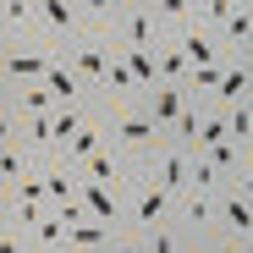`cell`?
<instances>
[{"label": "cell", "mask_w": 253, "mask_h": 253, "mask_svg": "<svg viewBox=\"0 0 253 253\" xmlns=\"http://www.w3.org/2000/svg\"><path fill=\"white\" fill-rule=\"evenodd\" d=\"M66 61H72V72H77L83 83H94V88H105L110 55H105V50L94 44V39H83V33H77V39H72V55H66Z\"/></svg>", "instance_id": "1"}, {"label": "cell", "mask_w": 253, "mask_h": 253, "mask_svg": "<svg viewBox=\"0 0 253 253\" xmlns=\"http://www.w3.org/2000/svg\"><path fill=\"white\" fill-rule=\"evenodd\" d=\"M182 110H187V94L182 88H165V83H160V88H149V121L154 126H171V121H182Z\"/></svg>", "instance_id": "2"}, {"label": "cell", "mask_w": 253, "mask_h": 253, "mask_svg": "<svg viewBox=\"0 0 253 253\" xmlns=\"http://www.w3.org/2000/svg\"><path fill=\"white\" fill-rule=\"evenodd\" d=\"M116 138L121 143H132V149H143V154H154V121L138 110V116H116Z\"/></svg>", "instance_id": "3"}, {"label": "cell", "mask_w": 253, "mask_h": 253, "mask_svg": "<svg viewBox=\"0 0 253 253\" xmlns=\"http://www.w3.org/2000/svg\"><path fill=\"white\" fill-rule=\"evenodd\" d=\"M44 88H50L61 105H77V94H83V77L72 72V61H55V66H50V77H44Z\"/></svg>", "instance_id": "4"}, {"label": "cell", "mask_w": 253, "mask_h": 253, "mask_svg": "<svg viewBox=\"0 0 253 253\" xmlns=\"http://www.w3.org/2000/svg\"><path fill=\"white\" fill-rule=\"evenodd\" d=\"M50 66H55V55H44V50H33V55H6V77H39V83H44L50 77Z\"/></svg>", "instance_id": "5"}, {"label": "cell", "mask_w": 253, "mask_h": 253, "mask_svg": "<svg viewBox=\"0 0 253 253\" xmlns=\"http://www.w3.org/2000/svg\"><path fill=\"white\" fill-rule=\"evenodd\" d=\"M215 94H220L226 105H242V99H248V66H242V61H231V66L220 72V83H215Z\"/></svg>", "instance_id": "6"}, {"label": "cell", "mask_w": 253, "mask_h": 253, "mask_svg": "<svg viewBox=\"0 0 253 253\" xmlns=\"http://www.w3.org/2000/svg\"><path fill=\"white\" fill-rule=\"evenodd\" d=\"M94 154H99V126L88 121V126H83V132H77V138L66 143V165H88Z\"/></svg>", "instance_id": "7"}, {"label": "cell", "mask_w": 253, "mask_h": 253, "mask_svg": "<svg viewBox=\"0 0 253 253\" xmlns=\"http://www.w3.org/2000/svg\"><path fill=\"white\" fill-rule=\"evenodd\" d=\"M220 209H226V226H231L237 237H248V220H253V215H248V198H242V187H237V193H231Z\"/></svg>", "instance_id": "8"}, {"label": "cell", "mask_w": 253, "mask_h": 253, "mask_svg": "<svg viewBox=\"0 0 253 253\" xmlns=\"http://www.w3.org/2000/svg\"><path fill=\"white\" fill-rule=\"evenodd\" d=\"M55 105H61V99H55V94L44 88V83H39V88H28V94H22V110H28V116H50Z\"/></svg>", "instance_id": "9"}, {"label": "cell", "mask_w": 253, "mask_h": 253, "mask_svg": "<svg viewBox=\"0 0 253 253\" xmlns=\"http://www.w3.org/2000/svg\"><path fill=\"white\" fill-rule=\"evenodd\" d=\"M126 88H138L132 72H126V61H110V72H105V94H126Z\"/></svg>", "instance_id": "10"}]
</instances>
